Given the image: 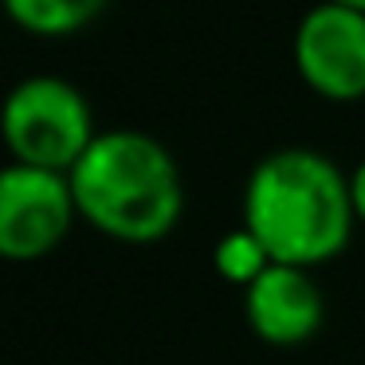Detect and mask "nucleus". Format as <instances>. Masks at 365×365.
<instances>
[{
  "label": "nucleus",
  "mask_w": 365,
  "mask_h": 365,
  "mask_svg": "<svg viewBox=\"0 0 365 365\" xmlns=\"http://www.w3.org/2000/svg\"><path fill=\"white\" fill-rule=\"evenodd\" d=\"M349 177L302 145L275 150L252 169L244 189V228L275 263L318 267L346 252L354 236Z\"/></svg>",
  "instance_id": "nucleus-1"
},
{
  "label": "nucleus",
  "mask_w": 365,
  "mask_h": 365,
  "mask_svg": "<svg viewBox=\"0 0 365 365\" xmlns=\"http://www.w3.org/2000/svg\"><path fill=\"white\" fill-rule=\"evenodd\" d=\"M67 177L79 216L118 244H158L185 212L173 153L138 130L98 134Z\"/></svg>",
  "instance_id": "nucleus-2"
},
{
  "label": "nucleus",
  "mask_w": 365,
  "mask_h": 365,
  "mask_svg": "<svg viewBox=\"0 0 365 365\" xmlns=\"http://www.w3.org/2000/svg\"><path fill=\"white\" fill-rule=\"evenodd\" d=\"M95 138L91 103L59 75H32L16 83L4 103V142L20 165L71 173Z\"/></svg>",
  "instance_id": "nucleus-3"
},
{
  "label": "nucleus",
  "mask_w": 365,
  "mask_h": 365,
  "mask_svg": "<svg viewBox=\"0 0 365 365\" xmlns=\"http://www.w3.org/2000/svg\"><path fill=\"white\" fill-rule=\"evenodd\" d=\"M79 216L71 177L12 161L0 173V252L9 259H40L63 244Z\"/></svg>",
  "instance_id": "nucleus-4"
},
{
  "label": "nucleus",
  "mask_w": 365,
  "mask_h": 365,
  "mask_svg": "<svg viewBox=\"0 0 365 365\" xmlns=\"http://www.w3.org/2000/svg\"><path fill=\"white\" fill-rule=\"evenodd\" d=\"M294 67L314 95L330 103L365 98V12L314 4L294 32Z\"/></svg>",
  "instance_id": "nucleus-5"
},
{
  "label": "nucleus",
  "mask_w": 365,
  "mask_h": 365,
  "mask_svg": "<svg viewBox=\"0 0 365 365\" xmlns=\"http://www.w3.org/2000/svg\"><path fill=\"white\" fill-rule=\"evenodd\" d=\"M247 322L267 346H302L322 326V291L307 267L271 263L247 287Z\"/></svg>",
  "instance_id": "nucleus-6"
},
{
  "label": "nucleus",
  "mask_w": 365,
  "mask_h": 365,
  "mask_svg": "<svg viewBox=\"0 0 365 365\" xmlns=\"http://www.w3.org/2000/svg\"><path fill=\"white\" fill-rule=\"evenodd\" d=\"M4 9L12 24L32 36H71L98 20L106 0H4Z\"/></svg>",
  "instance_id": "nucleus-7"
},
{
  "label": "nucleus",
  "mask_w": 365,
  "mask_h": 365,
  "mask_svg": "<svg viewBox=\"0 0 365 365\" xmlns=\"http://www.w3.org/2000/svg\"><path fill=\"white\" fill-rule=\"evenodd\" d=\"M212 263H216V271H220V279H228V283H236V287L247 291V287H252L275 259H271L267 247H263L247 228H236V232H228V236L216 244Z\"/></svg>",
  "instance_id": "nucleus-8"
},
{
  "label": "nucleus",
  "mask_w": 365,
  "mask_h": 365,
  "mask_svg": "<svg viewBox=\"0 0 365 365\" xmlns=\"http://www.w3.org/2000/svg\"><path fill=\"white\" fill-rule=\"evenodd\" d=\"M349 197H354V212H357V220L365 224V161L349 173Z\"/></svg>",
  "instance_id": "nucleus-9"
},
{
  "label": "nucleus",
  "mask_w": 365,
  "mask_h": 365,
  "mask_svg": "<svg viewBox=\"0 0 365 365\" xmlns=\"http://www.w3.org/2000/svg\"><path fill=\"white\" fill-rule=\"evenodd\" d=\"M330 4H341V9H354V12H365V0H330Z\"/></svg>",
  "instance_id": "nucleus-10"
}]
</instances>
